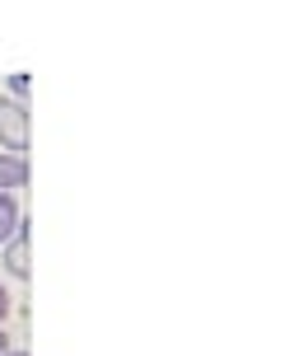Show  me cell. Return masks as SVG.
Segmentation results:
<instances>
[{
	"label": "cell",
	"instance_id": "1",
	"mask_svg": "<svg viewBox=\"0 0 299 356\" xmlns=\"http://www.w3.org/2000/svg\"><path fill=\"white\" fill-rule=\"evenodd\" d=\"M0 150L28 155V104H15L10 94H0Z\"/></svg>",
	"mask_w": 299,
	"mask_h": 356
},
{
	"label": "cell",
	"instance_id": "2",
	"mask_svg": "<svg viewBox=\"0 0 299 356\" xmlns=\"http://www.w3.org/2000/svg\"><path fill=\"white\" fill-rule=\"evenodd\" d=\"M28 234H33V230H28V216H24L19 230H15V239L0 249V267H5L10 277H19V282L28 277Z\"/></svg>",
	"mask_w": 299,
	"mask_h": 356
},
{
	"label": "cell",
	"instance_id": "3",
	"mask_svg": "<svg viewBox=\"0 0 299 356\" xmlns=\"http://www.w3.org/2000/svg\"><path fill=\"white\" fill-rule=\"evenodd\" d=\"M19 188H28V155H5L0 150V193L15 197Z\"/></svg>",
	"mask_w": 299,
	"mask_h": 356
},
{
	"label": "cell",
	"instance_id": "4",
	"mask_svg": "<svg viewBox=\"0 0 299 356\" xmlns=\"http://www.w3.org/2000/svg\"><path fill=\"white\" fill-rule=\"evenodd\" d=\"M19 220H24V211H19V202L10 193H0V249L15 239V230H19Z\"/></svg>",
	"mask_w": 299,
	"mask_h": 356
},
{
	"label": "cell",
	"instance_id": "5",
	"mask_svg": "<svg viewBox=\"0 0 299 356\" xmlns=\"http://www.w3.org/2000/svg\"><path fill=\"white\" fill-rule=\"evenodd\" d=\"M28 85H33L28 75H10V80H5V89H10V99H15V104H24V99H28Z\"/></svg>",
	"mask_w": 299,
	"mask_h": 356
},
{
	"label": "cell",
	"instance_id": "6",
	"mask_svg": "<svg viewBox=\"0 0 299 356\" xmlns=\"http://www.w3.org/2000/svg\"><path fill=\"white\" fill-rule=\"evenodd\" d=\"M5 314H10V291H5V282H0V328H5Z\"/></svg>",
	"mask_w": 299,
	"mask_h": 356
},
{
	"label": "cell",
	"instance_id": "7",
	"mask_svg": "<svg viewBox=\"0 0 299 356\" xmlns=\"http://www.w3.org/2000/svg\"><path fill=\"white\" fill-rule=\"evenodd\" d=\"M10 352V338H5V328H0V356Z\"/></svg>",
	"mask_w": 299,
	"mask_h": 356
},
{
	"label": "cell",
	"instance_id": "8",
	"mask_svg": "<svg viewBox=\"0 0 299 356\" xmlns=\"http://www.w3.org/2000/svg\"><path fill=\"white\" fill-rule=\"evenodd\" d=\"M5 356H28V352H15V347H10V352H5Z\"/></svg>",
	"mask_w": 299,
	"mask_h": 356
}]
</instances>
